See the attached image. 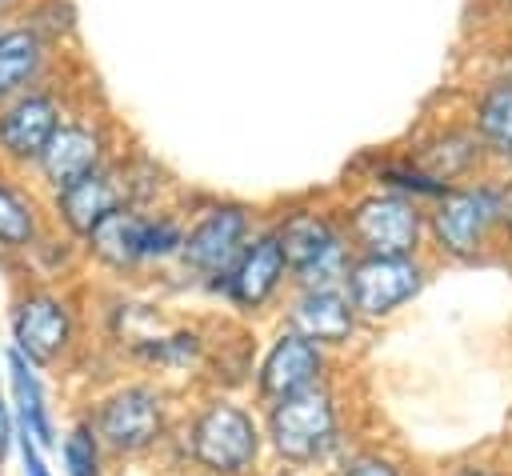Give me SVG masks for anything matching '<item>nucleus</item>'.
I'll list each match as a JSON object with an SVG mask.
<instances>
[{
  "mask_svg": "<svg viewBox=\"0 0 512 476\" xmlns=\"http://www.w3.org/2000/svg\"><path fill=\"white\" fill-rule=\"evenodd\" d=\"M320 372V352L312 340H304L300 332L292 336H280L276 348L268 352L264 368H260V388L268 396H288V392H300L316 380Z\"/></svg>",
  "mask_w": 512,
  "mask_h": 476,
  "instance_id": "14",
  "label": "nucleus"
},
{
  "mask_svg": "<svg viewBox=\"0 0 512 476\" xmlns=\"http://www.w3.org/2000/svg\"><path fill=\"white\" fill-rule=\"evenodd\" d=\"M12 16H24L56 48H64L76 36V4L72 0H24V8Z\"/></svg>",
  "mask_w": 512,
  "mask_h": 476,
  "instance_id": "20",
  "label": "nucleus"
},
{
  "mask_svg": "<svg viewBox=\"0 0 512 476\" xmlns=\"http://www.w3.org/2000/svg\"><path fill=\"white\" fill-rule=\"evenodd\" d=\"M8 436H12V424H8V412H4V404H0V460H4V452H8Z\"/></svg>",
  "mask_w": 512,
  "mask_h": 476,
  "instance_id": "25",
  "label": "nucleus"
},
{
  "mask_svg": "<svg viewBox=\"0 0 512 476\" xmlns=\"http://www.w3.org/2000/svg\"><path fill=\"white\" fill-rule=\"evenodd\" d=\"M20 8H24V0H0V16H12Z\"/></svg>",
  "mask_w": 512,
  "mask_h": 476,
  "instance_id": "26",
  "label": "nucleus"
},
{
  "mask_svg": "<svg viewBox=\"0 0 512 476\" xmlns=\"http://www.w3.org/2000/svg\"><path fill=\"white\" fill-rule=\"evenodd\" d=\"M100 436L116 452H140L160 436V400L148 388H124L100 408Z\"/></svg>",
  "mask_w": 512,
  "mask_h": 476,
  "instance_id": "11",
  "label": "nucleus"
},
{
  "mask_svg": "<svg viewBox=\"0 0 512 476\" xmlns=\"http://www.w3.org/2000/svg\"><path fill=\"white\" fill-rule=\"evenodd\" d=\"M244 236H248V216L244 208H212L184 240H180V252L192 268L200 272H228L236 264V256L244 252Z\"/></svg>",
  "mask_w": 512,
  "mask_h": 476,
  "instance_id": "9",
  "label": "nucleus"
},
{
  "mask_svg": "<svg viewBox=\"0 0 512 476\" xmlns=\"http://www.w3.org/2000/svg\"><path fill=\"white\" fill-rule=\"evenodd\" d=\"M280 276H284L280 244H276V236H260L256 244H244V252L236 256L232 276H228V292L240 304H260L276 288Z\"/></svg>",
  "mask_w": 512,
  "mask_h": 476,
  "instance_id": "15",
  "label": "nucleus"
},
{
  "mask_svg": "<svg viewBox=\"0 0 512 476\" xmlns=\"http://www.w3.org/2000/svg\"><path fill=\"white\" fill-rule=\"evenodd\" d=\"M192 452L204 468L240 476L256 460V424L236 404H212L192 428Z\"/></svg>",
  "mask_w": 512,
  "mask_h": 476,
  "instance_id": "3",
  "label": "nucleus"
},
{
  "mask_svg": "<svg viewBox=\"0 0 512 476\" xmlns=\"http://www.w3.org/2000/svg\"><path fill=\"white\" fill-rule=\"evenodd\" d=\"M292 324L304 340H324V344H340L352 332V308L340 292L332 288H316L308 292L296 308H292Z\"/></svg>",
  "mask_w": 512,
  "mask_h": 476,
  "instance_id": "17",
  "label": "nucleus"
},
{
  "mask_svg": "<svg viewBox=\"0 0 512 476\" xmlns=\"http://www.w3.org/2000/svg\"><path fill=\"white\" fill-rule=\"evenodd\" d=\"M36 240V212L24 188H16L0 172V244L4 248H28Z\"/></svg>",
  "mask_w": 512,
  "mask_h": 476,
  "instance_id": "18",
  "label": "nucleus"
},
{
  "mask_svg": "<svg viewBox=\"0 0 512 476\" xmlns=\"http://www.w3.org/2000/svg\"><path fill=\"white\" fill-rule=\"evenodd\" d=\"M460 476H488V472H476V468H468V472H460Z\"/></svg>",
  "mask_w": 512,
  "mask_h": 476,
  "instance_id": "27",
  "label": "nucleus"
},
{
  "mask_svg": "<svg viewBox=\"0 0 512 476\" xmlns=\"http://www.w3.org/2000/svg\"><path fill=\"white\" fill-rule=\"evenodd\" d=\"M12 380H16V400H20V416H24V432H32L36 440H52V424H48V412H44V396H40V384L36 376L28 372L24 356L16 352L12 356Z\"/></svg>",
  "mask_w": 512,
  "mask_h": 476,
  "instance_id": "21",
  "label": "nucleus"
},
{
  "mask_svg": "<svg viewBox=\"0 0 512 476\" xmlns=\"http://www.w3.org/2000/svg\"><path fill=\"white\" fill-rule=\"evenodd\" d=\"M352 232L372 256H404L420 240V212L400 196H372L352 212Z\"/></svg>",
  "mask_w": 512,
  "mask_h": 476,
  "instance_id": "6",
  "label": "nucleus"
},
{
  "mask_svg": "<svg viewBox=\"0 0 512 476\" xmlns=\"http://www.w3.org/2000/svg\"><path fill=\"white\" fill-rule=\"evenodd\" d=\"M332 440H336V412H332L328 392L308 384L300 392L280 396L272 412V444L280 456L304 464V460L324 456Z\"/></svg>",
  "mask_w": 512,
  "mask_h": 476,
  "instance_id": "2",
  "label": "nucleus"
},
{
  "mask_svg": "<svg viewBox=\"0 0 512 476\" xmlns=\"http://www.w3.org/2000/svg\"><path fill=\"white\" fill-rule=\"evenodd\" d=\"M284 264H292L308 284L316 280H332L340 272V240L328 228V220H320L316 212H296L284 220L280 236H276Z\"/></svg>",
  "mask_w": 512,
  "mask_h": 476,
  "instance_id": "8",
  "label": "nucleus"
},
{
  "mask_svg": "<svg viewBox=\"0 0 512 476\" xmlns=\"http://www.w3.org/2000/svg\"><path fill=\"white\" fill-rule=\"evenodd\" d=\"M104 164H108V140H104L100 124L64 112V120L56 124L52 140L44 144V152H40V160L32 168L56 192V188L88 176L92 168H104Z\"/></svg>",
  "mask_w": 512,
  "mask_h": 476,
  "instance_id": "4",
  "label": "nucleus"
},
{
  "mask_svg": "<svg viewBox=\"0 0 512 476\" xmlns=\"http://www.w3.org/2000/svg\"><path fill=\"white\" fill-rule=\"evenodd\" d=\"M12 336L20 356L48 364L68 344V312L52 296H28L12 316Z\"/></svg>",
  "mask_w": 512,
  "mask_h": 476,
  "instance_id": "12",
  "label": "nucleus"
},
{
  "mask_svg": "<svg viewBox=\"0 0 512 476\" xmlns=\"http://www.w3.org/2000/svg\"><path fill=\"white\" fill-rule=\"evenodd\" d=\"M56 56H60V48L52 40H44L24 16H4V24H0V100L44 84Z\"/></svg>",
  "mask_w": 512,
  "mask_h": 476,
  "instance_id": "5",
  "label": "nucleus"
},
{
  "mask_svg": "<svg viewBox=\"0 0 512 476\" xmlns=\"http://www.w3.org/2000/svg\"><path fill=\"white\" fill-rule=\"evenodd\" d=\"M64 112L68 108L52 84H36L0 100V160L12 168H32Z\"/></svg>",
  "mask_w": 512,
  "mask_h": 476,
  "instance_id": "1",
  "label": "nucleus"
},
{
  "mask_svg": "<svg viewBox=\"0 0 512 476\" xmlns=\"http://www.w3.org/2000/svg\"><path fill=\"white\" fill-rule=\"evenodd\" d=\"M24 468H28V476H48V468L40 464V456H36V448H32L28 436H24Z\"/></svg>",
  "mask_w": 512,
  "mask_h": 476,
  "instance_id": "24",
  "label": "nucleus"
},
{
  "mask_svg": "<svg viewBox=\"0 0 512 476\" xmlns=\"http://www.w3.org/2000/svg\"><path fill=\"white\" fill-rule=\"evenodd\" d=\"M496 212H500V200L492 192H452L436 212V236L448 252L468 256L480 244L484 228L496 220Z\"/></svg>",
  "mask_w": 512,
  "mask_h": 476,
  "instance_id": "13",
  "label": "nucleus"
},
{
  "mask_svg": "<svg viewBox=\"0 0 512 476\" xmlns=\"http://www.w3.org/2000/svg\"><path fill=\"white\" fill-rule=\"evenodd\" d=\"M64 464H68V476H100V468H96V440H92L88 428H76L64 440Z\"/></svg>",
  "mask_w": 512,
  "mask_h": 476,
  "instance_id": "22",
  "label": "nucleus"
},
{
  "mask_svg": "<svg viewBox=\"0 0 512 476\" xmlns=\"http://www.w3.org/2000/svg\"><path fill=\"white\" fill-rule=\"evenodd\" d=\"M52 204H56V216L76 232V236H88L96 220H104L112 208L128 204V192H124V180H120V168L116 164H104V168H92L88 176L64 184L52 192Z\"/></svg>",
  "mask_w": 512,
  "mask_h": 476,
  "instance_id": "7",
  "label": "nucleus"
},
{
  "mask_svg": "<svg viewBox=\"0 0 512 476\" xmlns=\"http://www.w3.org/2000/svg\"><path fill=\"white\" fill-rule=\"evenodd\" d=\"M476 128L492 152L512 156V84H496L480 96Z\"/></svg>",
  "mask_w": 512,
  "mask_h": 476,
  "instance_id": "19",
  "label": "nucleus"
},
{
  "mask_svg": "<svg viewBox=\"0 0 512 476\" xmlns=\"http://www.w3.org/2000/svg\"><path fill=\"white\" fill-rule=\"evenodd\" d=\"M344 476H400L392 464H384V460H360V464H352Z\"/></svg>",
  "mask_w": 512,
  "mask_h": 476,
  "instance_id": "23",
  "label": "nucleus"
},
{
  "mask_svg": "<svg viewBox=\"0 0 512 476\" xmlns=\"http://www.w3.org/2000/svg\"><path fill=\"white\" fill-rule=\"evenodd\" d=\"M0 24H4V16H0Z\"/></svg>",
  "mask_w": 512,
  "mask_h": 476,
  "instance_id": "28",
  "label": "nucleus"
},
{
  "mask_svg": "<svg viewBox=\"0 0 512 476\" xmlns=\"http://www.w3.org/2000/svg\"><path fill=\"white\" fill-rule=\"evenodd\" d=\"M352 304L368 316H384L420 288V268L408 256H368L352 268Z\"/></svg>",
  "mask_w": 512,
  "mask_h": 476,
  "instance_id": "10",
  "label": "nucleus"
},
{
  "mask_svg": "<svg viewBox=\"0 0 512 476\" xmlns=\"http://www.w3.org/2000/svg\"><path fill=\"white\" fill-rule=\"evenodd\" d=\"M144 228H148V216H140L132 204H120L104 220L92 224L88 244H92V252L100 260L124 268V264H132V260L144 256Z\"/></svg>",
  "mask_w": 512,
  "mask_h": 476,
  "instance_id": "16",
  "label": "nucleus"
}]
</instances>
